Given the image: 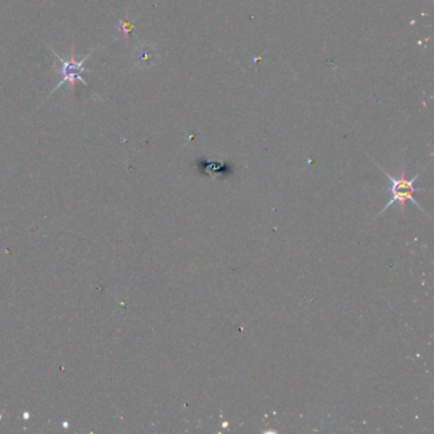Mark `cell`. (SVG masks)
I'll return each mask as SVG.
<instances>
[{
    "label": "cell",
    "instance_id": "3957f363",
    "mask_svg": "<svg viewBox=\"0 0 434 434\" xmlns=\"http://www.w3.org/2000/svg\"><path fill=\"white\" fill-rule=\"evenodd\" d=\"M156 59V52H154L153 46L149 44L142 42L134 51V65L138 69H146L150 66Z\"/></svg>",
    "mask_w": 434,
    "mask_h": 434
},
{
    "label": "cell",
    "instance_id": "6da1fadb",
    "mask_svg": "<svg viewBox=\"0 0 434 434\" xmlns=\"http://www.w3.org/2000/svg\"><path fill=\"white\" fill-rule=\"evenodd\" d=\"M384 174H386V176L388 177L390 182H391V185H390V188H388L390 190V202H387L386 205H384V209H382L381 212L378 213V216H381L382 213H384V212H386V210L394 204H398V206H400V210H404L405 209V205L408 202L415 204L420 210H422V212H424V210L422 209V206L418 204L416 199H415V192H422V191H426V190H423V188H415L414 186L415 181H416V178L419 177V174H415L412 178H408V177H406V172L404 171V170L400 172V174H398V176H391V174H387V172H384Z\"/></svg>",
    "mask_w": 434,
    "mask_h": 434
},
{
    "label": "cell",
    "instance_id": "277c9868",
    "mask_svg": "<svg viewBox=\"0 0 434 434\" xmlns=\"http://www.w3.org/2000/svg\"><path fill=\"white\" fill-rule=\"evenodd\" d=\"M120 24H121V31L125 32L126 34H129L130 31H132V23H129V20H121Z\"/></svg>",
    "mask_w": 434,
    "mask_h": 434
},
{
    "label": "cell",
    "instance_id": "7a4b0ae2",
    "mask_svg": "<svg viewBox=\"0 0 434 434\" xmlns=\"http://www.w3.org/2000/svg\"><path fill=\"white\" fill-rule=\"evenodd\" d=\"M50 51H51V54L55 56L56 59L60 62V68L58 69V74L60 76V82H59V84H58V86H56V87L54 88L52 90H51V93L48 94V97H50V96L52 94L55 90H59L62 84H65V83H69L70 87L73 88V90H76V80L80 82V83L84 84V86H88V83L84 80V78H83V76H82V74L90 73V69L84 68V62H86V60L90 58V52L88 54L86 58H83L80 62H76L74 54H72V55H70V59L66 60V59H64V58H62L60 55H58V54H56L55 51L52 50V48H50Z\"/></svg>",
    "mask_w": 434,
    "mask_h": 434
}]
</instances>
